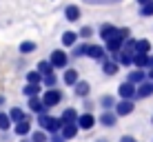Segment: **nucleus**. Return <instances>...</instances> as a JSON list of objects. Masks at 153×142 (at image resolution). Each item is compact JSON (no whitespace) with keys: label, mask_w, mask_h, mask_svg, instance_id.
<instances>
[{"label":"nucleus","mask_w":153,"mask_h":142,"mask_svg":"<svg viewBox=\"0 0 153 142\" xmlns=\"http://www.w3.org/2000/svg\"><path fill=\"white\" fill-rule=\"evenodd\" d=\"M38 122H40V127L45 129V131H51V133L62 127V120L51 118V115H45V113H40V120H38Z\"/></svg>","instance_id":"nucleus-1"},{"label":"nucleus","mask_w":153,"mask_h":142,"mask_svg":"<svg viewBox=\"0 0 153 142\" xmlns=\"http://www.w3.org/2000/svg\"><path fill=\"white\" fill-rule=\"evenodd\" d=\"M118 93H120V96H122L124 100H131L133 96H138V91H135V87L131 85V82H124V85H120Z\"/></svg>","instance_id":"nucleus-2"},{"label":"nucleus","mask_w":153,"mask_h":142,"mask_svg":"<svg viewBox=\"0 0 153 142\" xmlns=\"http://www.w3.org/2000/svg\"><path fill=\"white\" fill-rule=\"evenodd\" d=\"M133 111V102L131 100H122V102L115 104V115H129Z\"/></svg>","instance_id":"nucleus-3"},{"label":"nucleus","mask_w":153,"mask_h":142,"mask_svg":"<svg viewBox=\"0 0 153 142\" xmlns=\"http://www.w3.org/2000/svg\"><path fill=\"white\" fill-rule=\"evenodd\" d=\"M60 91H53V89H51V91H47L45 93V100H42V102H45V107H53V104H58L60 102Z\"/></svg>","instance_id":"nucleus-4"},{"label":"nucleus","mask_w":153,"mask_h":142,"mask_svg":"<svg viewBox=\"0 0 153 142\" xmlns=\"http://www.w3.org/2000/svg\"><path fill=\"white\" fill-rule=\"evenodd\" d=\"M93 124H96V120H93V115L91 113H84V115H78V127L80 129H91Z\"/></svg>","instance_id":"nucleus-5"},{"label":"nucleus","mask_w":153,"mask_h":142,"mask_svg":"<svg viewBox=\"0 0 153 142\" xmlns=\"http://www.w3.org/2000/svg\"><path fill=\"white\" fill-rule=\"evenodd\" d=\"M49 62H51L53 67H65V65H67V54H65V51H53Z\"/></svg>","instance_id":"nucleus-6"},{"label":"nucleus","mask_w":153,"mask_h":142,"mask_svg":"<svg viewBox=\"0 0 153 142\" xmlns=\"http://www.w3.org/2000/svg\"><path fill=\"white\" fill-rule=\"evenodd\" d=\"M100 33H102V38H107V40H111L118 36V29L113 27V25H102V29H100Z\"/></svg>","instance_id":"nucleus-7"},{"label":"nucleus","mask_w":153,"mask_h":142,"mask_svg":"<svg viewBox=\"0 0 153 142\" xmlns=\"http://www.w3.org/2000/svg\"><path fill=\"white\" fill-rule=\"evenodd\" d=\"M78 133V127L76 124H62V138H73V135Z\"/></svg>","instance_id":"nucleus-8"},{"label":"nucleus","mask_w":153,"mask_h":142,"mask_svg":"<svg viewBox=\"0 0 153 142\" xmlns=\"http://www.w3.org/2000/svg\"><path fill=\"white\" fill-rule=\"evenodd\" d=\"M100 122H102L104 127H113V124H115V113H109V111H104L102 115H100Z\"/></svg>","instance_id":"nucleus-9"},{"label":"nucleus","mask_w":153,"mask_h":142,"mask_svg":"<svg viewBox=\"0 0 153 142\" xmlns=\"http://www.w3.org/2000/svg\"><path fill=\"white\" fill-rule=\"evenodd\" d=\"M60 120H62V124H71L73 120H78V113L73 111V109H67V111L62 113V118H60Z\"/></svg>","instance_id":"nucleus-10"},{"label":"nucleus","mask_w":153,"mask_h":142,"mask_svg":"<svg viewBox=\"0 0 153 142\" xmlns=\"http://www.w3.org/2000/svg\"><path fill=\"white\" fill-rule=\"evenodd\" d=\"M153 93V82H144V85H140L138 89V96L140 98H146V96H151Z\"/></svg>","instance_id":"nucleus-11"},{"label":"nucleus","mask_w":153,"mask_h":142,"mask_svg":"<svg viewBox=\"0 0 153 142\" xmlns=\"http://www.w3.org/2000/svg\"><path fill=\"white\" fill-rule=\"evenodd\" d=\"M29 109H31V111H36V113H42L47 107H45V102H40V100L31 98V100H29Z\"/></svg>","instance_id":"nucleus-12"},{"label":"nucleus","mask_w":153,"mask_h":142,"mask_svg":"<svg viewBox=\"0 0 153 142\" xmlns=\"http://www.w3.org/2000/svg\"><path fill=\"white\" fill-rule=\"evenodd\" d=\"M29 131H31V124L27 122V120H22V122L16 124V133H18V135H27Z\"/></svg>","instance_id":"nucleus-13"},{"label":"nucleus","mask_w":153,"mask_h":142,"mask_svg":"<svg viewBox=\"0 0 153 142\" xmlns=\"http://www.w3.org/2000/svg\"><path fill=\"white\" fill-rule=\"evenodd\" d=\"M67 18H69V20H78V18H80V9H78L76 4L67 7Z\"/></svg>","instance_id":"nucleus-14"},{"label":"nucleus","mask_w":153,"mask_h":142,"mask_svg":"<svg viewBox=\"0 0 153 142\" xmlns=\"http://www.w3.org/2000/svg\"><path fill=\"white\" fill-rule=\"evenodd\" d=\"M65 82H67V85H76V82H78V71L69 69V71L65 73Z\"/></svg>","instance_id":"nucleus-15"},{"label":"nucleus","mask_w":153,"mask_h":142,"mask_svg":"<svg viewBox=\"0 0 153 142\" xmlns=\"http://www.w3.org/2000/svg\"><path fill=\"white\" fill-rule=\"evenodd\" d=\"M149 49H151L149 40H140V42H135V51H138V54H146Z\"/></svg>","instance_id":"nucleus-16"},{"label":"nucleus","mask_w":153,"mask_h":142,"mask_svg":"<svg viewBox=\"0 0 153 142\" xmlns=\"http://www.w3.org/2000/svg\"><path fill=\"white\" fill-rule=\"evenodd\" d=\"M89 56H91V58H102L104 56V49H102V47H98V45H93V47H89Z\"/></svg>","instance_id":"nucleus-17"},{"label":"nucleus","mask_w":153,"mask_h":142,"mask_svg":"<svg viewBox=\"0 0 153 142\" xmlns=\"http://www.w3.org/2000/svg\"><path fill=\"white\" fill-rule=\"evenodd\" d=\"M133 62L138 67H144V65H149V56L146 54H138V56H133Z\"/></svg>","instance_id":"nucleus-18"},{"label":"nucleus","mask_w":153,"mask_h":142,"mask_svg":"<svg viewBox=\"0 0 153 142\" xmlns=\"http://www.w3.org/2000/svg\"><path fill=\"white\" fill-rule=\"evenodd\" d=\"M38 91H40L38 85H27V87H25V93H27L29 98H36V96H38Z\"/></svg>","instance_id":"nucleus-19"},{"label":"nucleus","mask_w":153,"mask_h":142,"mask_svg":"<svg viewBox=\"0 0 153 142\" xmlns=\"http://www.w3.org/2000/svg\"><path fill=\"white\" fill-rule=\"evenodd\" d=\"M76 93H78V96H87V93H89V82H78Z\"/></svg>","instance_id":"nucleus-20"},{"label":"nucleus","mask_w":153,"mask_h":142,"mask_svg":"<svg viewBox=\"0 0 153 142\" xmlns=\"http://www.w3.org/2000/svg\"><path fill=\"white\" fill-rule=\"evenodd\" d=\"M20 51L22 54H29V51H36V42H31V40H27V42L20 45Z\"/></svg>","instance_id":"nucleus-21"},{"label":"nucleus","mask_w":153,"mask_h":142,"mask_svg":"<svg viewBox=\"0 0 153 142\" xmlns=\"http://www.w3.org/2000/svg\"><path fill=\"white\" fill-rule=\"evenodd\" d=\"M142 80H144V73H142V71H133V73L129 76V82H131V85H133V82H142Z\"/></svg>","instance_id":"nucleus-22"},{"label":"nucleus","mask_w":153,"mask_h":142,"mask_svg":"<svg viewBox=\"0 0 153 142\" xmlns=\"http://www.w3.org/2000/svg\"><path fill=\"white\" fill-rule=\"evenodd\" d=\"M9 118H11V120H20V122H22L25 113L20 111V109H11V111H9Z\"/></svg>","instance_id":"nucleus-23"},{"label":"nucleus","mask_w":153,"mask_h":142,"mask_svg":"<svg viewBox=\"0 0 153 142\" xmlns=\"http://www.w3.org/2000/svg\"><path fill=\"white\" fill-rule=\"evenodd\" d=\"M51 67H53L51 62H40V65H38V71H40V73H47V76H49V73H51Z\"/></svg>","instance_id":"nucleus-24"},{"label":"nucleus","mask_w":153,"mask_h":142,"mask_svg":"<svg viewBox=\"0 0 153 142\" xmlns=\"http://www.w3.org/2000/svg\"><path fill=\"white\" fill-rule=\"evenodd\" d=\"M120 42H122V40H118V38H111V40H109V51H118L120 49Z\"/></svg>","instance_id":"nucleus-25"},{"label":"nucleus","mask_w":153,"mask_h":142,"mask_svg":"<svg viewBox=\"0 0 153 142\" xmlns=\"http://www.w3.org/2000/svg\"><path fill=\"white\" fill-rule=\"evenodd\" d=\"M27 80H29V85H38V82H40V73L31 71L29 76H27Z\"/></svg>","instance_id":"nucleus-26"},{"label":"nucleus","mask_w":153,"mask_h":142,"mask_svg":"<svg viewBox=\"0 0 153 142\" xmlns=\"http://www.w3.org/2000/svg\"><path fill=\"white\" fill-rule=\"evenodd\" d=\"M62 42H65V45H73V42H76V33H71V31L65 33V36H62Z\"/></svg>","instance_id":"nucleus-27"},{"label":"nucleus","mask_w":153,"mask_h":142,"mask_svg":"<svg viewBox=\"0 0 153 142\" xmlns=\"http://www.w3.org/2000/svg\"><path fill=\"white\" fill-rule=\"evenodd\" d=\"M104 71H107L109 76H113V73L118 71V65H113V62H107V65H104Z\"/></svg>","instance_id":"nucleus-28"},{"label":"nucleus","mask_w":153,"mask_h":142,"mask_svg":"<svg viewBox=\"0 0 153 142\" xmlns=\"http://www.w3.org/2000/svg\"><path fill=\"white\" fill-rule=\"evenodd\" d=\"M33 142H47L45 131H36V133H33Z\"/></svg>","instance_id":"nucleus-29"},{"label":"nucleus","mask_w":153,"mask_h":142,"mask_svg":"<svg viewBox=\"0 0 153 142\" xmlns=\"http://www.w3.org/2000/svg\"><path fill=\"white\" fill-rule=\"evenodd\" d=\"M0 129H9V115L0 113Z\"/></svg>","instance_id":"nucleus-30"},{"label":"nucleus","mask_w":153,"mask_h":142,"mask_svg":"<svg viewBox=\"0 0 153 142\" xmlns=\"http://www.w3.org/2000/svg\"><path fill=\"white\" fill-rule=\"evenodd\" d=\"M102 107H104V109H111V107H113V98H111V96H104V98H102Z\"/></svg>","instance_id":"nucleus-31"},{"label":"nucleus","mask_w":153,"mask_h":142,"mask_svg":"<svg viewBox=\"0 0 153 142\" xmlns=\"http://www.w3.org/2000/svg\"><path fill=\"white\" fill-rule=\"evenodd\" d=\"M142 16H153V2H149V4L142 7Z\"/></svg>","instance_id":"nucleus-32"},{"label":"nucleus","mask_w":153,"mask_h":142,"mask_svg":"<svg viewBox=\"0 0 153 142\" xmlns=\"http://www.w3.org/2000/svg\"><path fill=\"white\" fill-rule=\"evenodd\" d=\"M87 51H89V47H87V45H80V47H78L76 51H73V54H76V56H84Z\"/></svg>","instance_id":"nucleus-33"},{"label":"nucleus","mask_w":153,"mask_h":142,"mask_svg":"<svg viewBox=\"0 0 153 142\" xmlns=\"http://www.w3.org/2000/svg\"><path fill=\"white\" fill-rule=\"evenodd\" d=\"M45 85H49V87H53V85H56V78H53V73H49V76L45 78Z\"/></svg>","instance_id":"nucleus-34"},{"label":"nucleus","mask_w":153,"mask_h":142,"mask_svg":"<svg viewBox=\"0 0 153 142\" xmlns=\"http://www.w3.org/2000/svg\"><path fill=\"white\" fill-rule=\"evenodd\" d=\"M80 36H82V38H89V36H91V29H89V27H82Z\"/></svg>","instance_id":"nucleus-35"},{"label":"nucleus","mask_w":153,"mask_h":142,"mask_svg":"<svg viewBox=\"0 0 153 142\" xmlns=\"http://www.w3.org/2000/svg\"><path fill=\"white\" fill-rule=\"evenodd\" d=\"M120 142H135V140H133V138H131V135H124V138H122V140H120Z\"/></svg>","instance_id":"nucleus-36"},{"label":"nucleus","mask_w":153,"mask_h":142,"mask_svg":"<svg viewBox=\"0 0 153 142\" xmlns=\"http://www.w3.org/2000/svg\"><path fill=\"white\" fill-rule=\"evenodd\" d=\"M140 4H149V2H153V0H138Z\"/></svg>","instance_id":"nucleus-37"},{"label":"nucleus","mask_w":153,"mask_h":142,"mask_svg":"<svg viewBox=\"0 0 153 142\" xmlns=\"http://www.w3.org/2000/svg\"><path fill=\"white\" fill-rule=\"evenodd\" d=\"M98 2H102V0H98ZM104 2H115V0H104Z\"/></svg>","instance_id":"nucleus-38"},{"label":"nucleus","mask_w":153,"mask_h":142,"mask_svg":"<svg viewBox=\"0 0 153 142\" xmlns=\"http://www.w3.org/2000/svg\"><path fill=\"white\" fill-rule=\"evenodd\" d=\"M98 142H107V140H98Z\"/></svg>","instance_id":"nucleus-39"},{"label":"nucleus","mask_w":153,"mask_h":142,"mask_svg":"<svg viewBox=\"0 0 153 142\" xmlns=\"http://www.w3.org/2000/svg\"><path fill=\"white\" fill-rule=\"evenodd\" d=\"M151 120H153V118H151Z\"/></svg>","instance_id":"nucleus-40"}]
</instances>
